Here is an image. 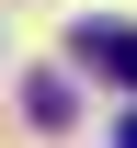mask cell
<instances>
[{"mask_svg":"<svg viewBox=\"0 0 137 148\" xmlns=\"http://www.w3.org/2000/svg\"><path fill=\"white\" fill-rule=\"evenodd\" d=\"M80 69H92V80H114V91H137V23H80Z\"/></svg>","mask_w":137,"mask_h":148,"instance_id":"1","label":"cell"},{"mask_svg":"<svg viewBox=\"0 0 137 148\" xmlns=\"http://www.w3.org/2000/svg\"><path fill=\"white\" fill-rule=\"evenodd\" d=\"M114 148H137V114H114Z\"/></svg>","mask_w":137,"mask_h":148,"instance_id":"2","label":"cell"}]
</instances>
